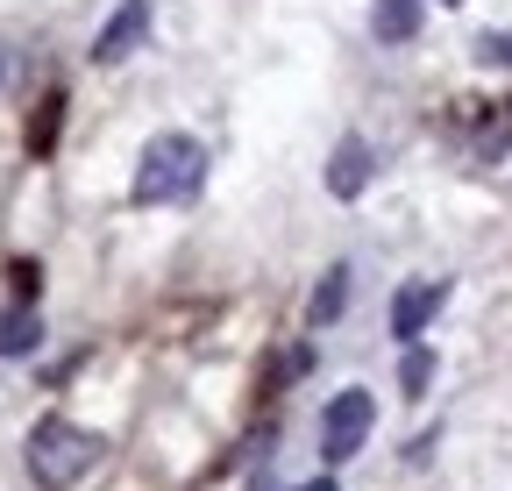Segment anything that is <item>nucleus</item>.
Returning a JSON list of instances; mask_svg holds the SVG:
<instances>
[{"instance_id":"ddd939ff","label":"nucleus","mask_w":512,"mask_h":491,"mask_svg":"<svg viewBox=\"0 0 512 491\" xmlns=\"http://www.w3.org/2000/svg\"><path fill=\"white\" fill-rule=\"evenodd\" d=\"M8 278H15V292H22V299H36V292H43V271H36V264H15Z\"/></svg>"},{"instance_id":"dca6fc26","label":"nucleus","mask_w":512,"mask_h":491,"mask_svg":"<svg viewBox=\"0 0 512 491\" xmlns=\"http://www.w3.org/2000/svg\"><path fill=\"white\" fill-rule=\"evenodd\" d=\"M441 8H463V0H441Z\"/></svg>"},{"instance_id":"1a4fd4ad","label":"nucleus","mask_w":512,"mask_h":491,"mask_svg":"<svg viewBox=\"0 0 512 491\" xmlns=\"http://www.w3.org/2000/svg\"><path fill=\"white\" fill-rule=\"evenodd\" d=\"M342 306H349V264H335L328 278H320V292H313V328H335Z\"/></svg>"},{"instance_id":"9d476101","label":"nucleus","mask_w":512,"mask_h":491,"mask_svg":"<svg viewBox=\"0 0 512 491\" xmlns=\"http://www.w3.org/2000/svg\"><path fill=\"white\" fill-rule=\"evenodd\" d=\"M57 129H64V93H43V114L29 121V150L50 157V150H57Z\"/></svg>"},{"instance_id":"7ed1b4c3","label":"nucleus","mask_w":512,"mask_h":491,"mask_svg":"<svg viewBox=\"0 0 512 491\" xmlns=\"http://www.w3.org/2000/svg\"><path fill=\"white\" fill-rule=\"evenodd\" d=\"M370 420H377V399H370L363 385L335 392L328 413H320V456H328V463H349V456L363 449V435H370Z\"/></svg>"},{"instance_id":"2eb2a0df","label":"nucleus","mask_w":512,"mask_h":491,"mask_svg":"<svg viewBox=\"0 0 512 491\" xmlns=\"http://www.w3.org/2000/svg\"><path fill=\"white\" fill-rule=\"evenodd\" d=\"M299 491H342V484H335V477H320V484H299Z\"/></svg>"},{"instance_id":"9b49d317","label":"nucleus","mask_w":512,"mask_h":491,"mask_svg":"<svg viewBox=\"0 0 512 491\" xmlns=\"http://www.w3.org/2000/svg\"><path fill=\"white\" fill-rule=\"evenodd\" d=\"M427 385H434V349L406 342V363H399V392H406V399H420Z\"/></svg>"},{"instance_id":"f03ea898","label":"nucleus","mask_w":512,"mask_h":491,"mask_svg":"<svg viewBox=\"0 0 512 491\" xmlns=\"http://www.w3.org/2000/svg\"><path fill=\"white\" fill-rule=\"evenodd\" d=\"M100 449H107V442L93 435V427H79V420L50 413V420H36V427H29V449H22V463H29L36 491H72L79 477H93Z\"/></svg>"},{"instance_id":"0eeeda50","label":"nucleus","mask_w":512,"mask_h":491,"mask_svg":"<svg viewBox=\"0 0 512 491\" xmlns=\"http://www.w3.org/2000/svg\"><path fill=\"white\" fill-rule=\"evenodd\" d=\"M370 36L384 50H399L420 36V0H370Z\"/></svg>"},{"instance_id":"6e6552de","label":"nucleus","mask_w":512,"mask_h":491,"mask_svg":"<svg viewBox=\"0 0 512 491\" xmlns=\"http://www.w3.org/2000/svg\"><path fill=\"white\" fill-rule=\"evenodd\" d=\"M43 349V314L22 299L15 314H0V356H36Z\"/></svg>"},{"instance_id":"39448f33","label":"nucleus","mask_w":512,"mask_h":491,"mask_svg":"<svg viewBox=\"0 0 512 491\" xmlns=\"http://www.w3.org/2000/svg\"><path fill=\"white\" fill-rule=\"evenodd\" d=\"M441 299H448V278H413V285H399V299H392V335H399V342H420V328L441 314Z\"/></svg>"},{"instance_id":"f257e3e1","label":"nucleus","mask_w":512,"mask_h":491,"mask_svg":"<svg viewBox=\"0 0 512 491\" xmlns=\"http://www.w3.org/2000/svg\"><path fill=\"white\" fill-rule=\"evenodd\" d=\"M207 186V143L200 136H185V129H164L143 143V164H136V207H185V200H200Z\"/></svg>"},{"instance_id":"423d86ee","label":"nucleus","mask_w":512,"mask_h":491,"mask_svg":"<svg viewBox=\"0 0 512 491\" xmlns=\"http://www.w3.org/2000/svg\"><path fill=\"white\" fill-rule=\"evenodd\" d=\"M370 171H377V164H370V143H363V136H342V143H335V164H328V193H335V200H363Z\"/></svg>"},{"instance_id":"4468645a","label":"nucleus","mask_w":512,"mask_h":491,"mask_svg":"<svg viewBox=\"0 0 512 491\" xmlns=\"http://www.w3.org/2000/svg\"><path fill=\"white\" fill-rule=\"evenodd\" d=\"M15 79H22V50L0 43V86H15Z\"/></svg>"},{"instance_id":"20e7f679","label":"nucleus","mask_w":512,"mask_h":491,"mask_svg":"<svg viewBox=\"0 0 512 491\" xmlns=\"http://www.w3.org/2000/svg\"><path fill=\"white\" fill-rule=\"evenodd\" d=\"M150 22H157V15H150V0H121V8L107 15V29L93 36V65H121V57L150 36Z\"/></svg>"},{"instance_id":"f8f14e48","label":"nucleus","mask_w":512,"mask_h":491,"mask_svg":"<svg viewBox=\"0 0 512 491\" xmlns=\"http://www.w3.org/2000/svg\"><path fill=\"white\" fill-rule=\"evenodd\" d=\"M477 65L512 72V29H484V36H477Z\"/></svg>"}]
</instances>
